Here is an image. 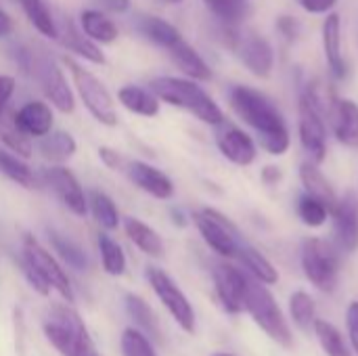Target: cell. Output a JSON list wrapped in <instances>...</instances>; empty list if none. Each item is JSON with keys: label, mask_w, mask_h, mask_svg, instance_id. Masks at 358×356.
I'll return each instance as SVG.
<instances>
[{"label": "cell", "mask_w": 358, "mask_h": 356, "mask_svg": "<svg viewBox=\"0 0 358 356\" xmlns=\"http://www.w3.org/2000/svg\"><path fill=\"white\" fill-rule=\"evenodd\" d=\"M229 103L233 111L243 120L258 136V143L271 155L287 153L292 138L279 107L260 90L252 86H233L229 92Z\"/></svg>", "instance_id": "1"}, {"label": "cell", "mask_w": 358, "mask_h": 356, "mask_svg": "<svg viewBox=\"0 0 358 356\" xmlns=\"http://www.w3.org/2000/svg\"><path fill=\"white\" fill-rule=\"evenodd\" d=\"M151 92L180 109H187L193 113L197 120L210 124V126H220L224 122L222 109L216 105V101L193 80L185 78H172V76H162L151 80Z\"/></svg>", "instance_id": "2"}, {"label": "cell", "mask_w": 358, "mask_h": 356, "mask_svg": "<svg viewBox=\"0 0 358 356\" xmlns=\"http://www.w3.org/2000/svg\"><path fill=\"white\" fill-rule=\"evenodd\" d=\"M42 329L46 340L63 356H101L82 317L67 304H52Z\"/></svg>", "instance_id": "3"}, {"label": "cell", "mask_w": 358, "mask_h": 356, "mask_svg": "<svg viewBox=\"0 0 358 356\" xmlns=\"http://www.w3.org/2000/svg\"><path fill=\"white\" fill-rule=\"evenodd\" d=\"M21 269L27 277V283L40 294L48 296L50 290L59 292L67 302H73V287L61 264L31 237H23V252H21Z\"/></svg>", "instance_id": "4"}, {"label": "cell", "mask_w": 358, "mask_h": 356, "mask_svg": "<svg viewBox=\"0 0 358 356\" xmlns=\"http://www.w3.org/2000/svg\"><path fill=\"white\" fill-rule=\"evenodd\" d=\"M327 113L329 107H325L319 90L315 86H306L298 103V132L304 151L315 164H323L327 157Z\"/></svg>", "instance_id": "5"}, {"label": "cell", "mask_w": 358, "mask_h": 356, "mask_svg": "<svg viewBox=\"0 0 358 356\" xmlns=\"http://www.w3.org/2000/svg\"><path fill=\"white\" fill-rule=\"evenodd\" d=\"M243 308L250 313V317L256 321V325L268 338H273L277 344H281L283 348H289L294 344L292 329H289L279 304L275 302L273 294L268 292L266 283L254 279L252 275L248 277L245 296H243Z\"/></svg>", "instance_id": "6"}, {"label": "cell", "mask_w": 358, "mask_h": 356, "mask_svg": "<svg viewBox=\"0 0 358 356\" xmlns=\"http://www.w3.org/2000/svg\"><path fill=\"white\" fill-rule=\"evenodd\" d=\"M19 63L23 67V71H29L34 76V80L40 84L42 92L46 94V99L63 113H71L76 107V99L71 88L67 86V80L63 76V71L59 69V65L55 63L52 57H48L44 50L36 52L31 48H21L19 50Z\"/></svg>", "instance_id": "7"}, {"label": "cell", "mask_w": 358, "mask_h": 356, "mask_svg": "<svg viewBox=\"0 0 358 356\" xmlns=\"http://www.w3.org/2000/svg\"><path fill=\"white\" fill-rule=\"evenodd\" d=\"M302 271L306 279L321 292L331 294L340 279V254L338 248L321 237H308L302 243Z\"/></svg>", "instance_id": "8"}, {"label": "cell", "mask_w": 358, "mask_h": 356, "mask_svg": "<svg viewBox=\"0 0 358 356\" xmlns=\"http://www.w3.org/2000/svg\"><path fill=\"white\" fill-rule=\"evenodd\" d=\"M65 65L69 67L76 90H78L82 103L86 105V109L90 111V115L103 126H109V128L115 126L117 124V113H115L113 99H111L109 90L105 88V84L94 73H90L82 65H78L73 59L65 57Z\"/></svg>", "instance_id": "9"}, {"label": "cell", "mask_w": 358, "mask_h": 356, "mask_svg": "<svg viewBox=\"0 0 358 356\" xmlns=\"http://www.w3.org/2000/svg\"><path fill=\"white\" fill-rule=\"evenodd\" d=\"M193 222L201 233L203 241L222 258H237L239 248L245 243L239 229L218 210L206 208L193 212Z\"/></svg>", "instance_id": "10"}, {"label": "cell", "mask_w": 358, "mask_h": 356, "mask_svg": "<svg viewBox=\"0 0 358 356\" xmlns=\"http://www.w3.org/2000/svg\"><path fill=\"white\" fill-rule=\"evenodd\" d=\"M237 25L229 27V44L239 57V61L248 67L250 73L256 78H268L275 67V50L271 42L252 29H235Z\"/></svg>", "instance_id": "11"}, {"label": "cell", "mask_w": 358, "mask_h": 356, "mask_svg": "<svg viewBox=\"0 0 358 356\" xmlns=\"http://www.w3.org/2000/svg\"><path fill=\"white\" fill-rule=\"evenodd\" d=\"M147 279H149L155 296L159 298V302L172 315V319L187 334H193L195 332V311H193L189 298L182 294V290L174 283V279L168 273H164L162 269H157V266L147 269Z\"/></svg>", "instance_id": "12"}, {"label": "cell", "mask_w": 358, "mask_h": 356, "mask_svg": "<svg viewBox=\"0 0 358 356\" xmlns=\"http://www.w3.org/2000/svg\"><path fill=\"white\" fill-rule=\"evenodd\" d=\"M334 239L336 248L346 254L358 250V197L355 191H346L334 206Z\"/></svg>", "instance_id": "13"}, {"label": "cell", "mask_w": 358, "mask_h": 356, "mask_svg": "<svg viewBox=\"0 0 358 356\" xmlns=\"http://www.w3.org/2000/svg\"><path fill=\"white\" fill-rule=\"evenodd\" d=\"M42 178L55 191V195L63 201V206H67L76 216H86V212H88L86 195H84L78 178L67 168H63V166L46 168L42 172Z\"/></svg>", "instance_id": "14"}, {"label": "cell", "mask_w": 358, "mask_h": 356, "mask_svg": "<svg viewBox=\"0 0 358 356\" xmlns=\"http://www.w3.org/2000/svg\"><path fill=\"white\" fill-rule=\"evenodd\" d=\"M216 145L220 149V153L233 162L235 166H252L256 162V155H258V149H256V143L254 138L237 128V126H231V124H220V130L216 134Z\"/></svg>", "instance_id": "15"}, {"label": "cell", "mask_w": 358, "mask_h": 356, "mask_svg": "<svg viewBox=\"0 0 358 356\" xmlns=\"http://www.w3.org/2000/svg\"><path fill=\"white\" fill-rule=\"evenodd\" d=\"M245 285H248V275H243L239 269H235L231 264L214 266V287H216L218 300L227 313L237 315L243 311Z\"/></svg>", "instance_id": "16"}, {"label": "cell", "mask_w": 358, "mask_h": 356, "mask_svg": "<svg viewBox=\"0 0 358 356\" xmlns=\"http://www.w3.org/2000/svg\"><path fill=\"white\" fill-rule=\"evenodd\" d=\"M122 172L145 193L155 199H170L174 195V183L162 170L145 164V162H128L124 164Z\"/></svg>", "instance_id": "17"}, {"label": "cell", "mask_w": 358, "mask_h": 356, "mask_svg": "<svg viewBox=\"0 0 358 356\" xmlns=\"http://www.w3.org/2000/svg\"><path fill=\"white\" fill-rule=\"evenodd\" d=\"M336 138L350 149H358V105L352 99H338L327 113Z\"/></svg>", "instance_id": "18"}, {"label": "cell", "mask_w": 358, "mask_h": 356, "mask_svg": "<svg viewBox=\"0 0 358 356\" xmlns=\"http://www.w3.org/2000/svg\"><path fill=\"white\" fill-rule=\"evenodd\" d=\"M323 52H325V61L329 65V71L334 78L342 80L348 73V65L342 52V19L338 13H327L325 21H323Z\"/></svg>", "instance_id": "19"}, {"label": "cell", "mask_w": 358, "mask_h": 356, "mask_svg": "<svg viewBox=\"0 0 358 356\" xmlns=\"http://www.w3.org/2000/svg\"><path fill=\"white\" fill-rule=\"evenodd\" d=\"M15 120L19 124V128L27 134V136H46L52 128V111L46 103L42 101H29L25 103L17 113Z\"/></svg>", "instance_id": "20"}, {"label": "cell", "mask_w": 358, "mask_h": 356, "mask_svg": "<svg viewBox=\"0 0 358 356\" xmlns=\"http://www.w3.org/2000/svg\"><path fill=\"white\" fill-rule=\"evenodd\" d=\"M300 183L304 187V193L321 199L329 210H334L338 197H336V191L331 187V183L327 180V176L321 172L319 164H315L313 159L308 162H302L300 164Z\"/></svg>", "instance_id": "21"}, {"label": "cell", "mask_w": 358, "mask_h": 356, "mask_svg": "<svg viewBox=\"0 0 358 356\" xmlns=\"http://www.w3.org/2000/svg\"><path fill=\"white\" fill-rule=\"evenodd\" d=\"M170 50V57L172 61L176 63L178 69L185 71V76L193 78V80H201V82H208L212 80V69L210 65L203 61V57L182 38L180 42H176Z\"/></svg>", "instance_id": "22"}, {"label": "cell", "mask_w": 358, "mask_h": 356, "mask_svg": "<svg viewBox=\"0 0 358 356\" xmlns=\"http://www.w3.org/2000/svg\"><path fill=\"white\" fill-rule=\"evenodd\" d=\"M124 304H126V313L134 321L136 329L141 334H145L153 344L155 342L162 344V325H159L153 308L141 296H134V294H128L126 300H124Z\"/></svg>", "instance_id": "23"}, {"label": "cell", "mask_w": 358, "mask_h": 356, "mask_svg": "<svg viewBox=\"0 0 358 356\" xmlns=\"http://www.w3.org/2000/svg\"><path fill=\"white\" fill-rule=\"evenodd\" d=\"M57 38L61 40V44H63L67 50H71V52L84 57L86 61L96 63V65H103V63H105V57H103L101 48H99L88 36H84L69 19H65V23H63V27L59 29V36H57Z\"/></svg>", "instance_id": "24"}, {"label": "cell", "mask_w": 358, "mask_h": 356, "mask_svg": "<svg viewBox=\"0 0 358 356\" xmlns=\"http://www.w3.org/2000/svg\"><path fill=\"white\" fill-rule=\"evenodd\" d=\"M124 229H126V235L130 237V241L141 252H145L151 258H162L164 256V241H162L159 233L153 231L149 225H145L138 218H126Z\"/></svg>", "instance_id": "25"}, {"label": "cell", "mask_w": 358, "mask_h": 356, "mask_svg": "<svg viewBox=\"0 0 358 356\" xmlns=\"http://www.w3.org/2000/svg\"><path fill=\"white\" fill-rule=\"evenodd\" d=\"M136 29H138L149 42L157 44V46H164V48H172L176 42L182 40L180 31H178L172 23H168V21L162 19V17H153V15L141 17V19L136 21Z\"/></svg>", "instance_id": "26"}, {"label": "cell", "mask_w": 358, "mask_h": 356, "mask_svg": "<svg viewBox=\"0 0 358 356\" xmlns=\"http://www.w3.org/2000/svg\"><path fill=\"white\" fill-rule=\"evenodd\" d=\"M237 260L245 266V271H248L254 279H258V281H262V283H266V285H273V283L279 281V273H277V269L271 264V260H268L264 254H260L256 248H252L248 241L239 248Z\"/></svg>", "instance_id": "27"}, {"label": "cell", "mask_w": 358, "mask_h": 356, "mask_svg": "<svg viewBox=\"0 0 358 356\" xmlns=\"http://www.w3.org/2000/svg\"><path fill=\"white\" fill-rule=\"evenodd\" d=\"M0 141L19 157L31 155L29 136L19 128V124L15 120V111H10V107L0 109Z\"/></svg>", "instance_id": "28"}, {"label": "cell", "mask_w": 358, "mask_h": 356, "mask_svg": "<svg viewBox=\"0 0 358 356\" xmlns=\"http://www.w3.org/2000/svg\"><path fill=\"white\" fill-rule=\"evenodd\" d=\"M82 23V31L92 40V42H101V44H111L117 40V25L103 15L101 10H84L80 17Z\"/></svg>", "instance_id": "29"}, {"label": "cell", "mask_w": 358, "mask_h": 356, "mask_svg": "<svg viewBox=\"0 0 358 356\" xmlns=\"http://www.w3.org/2000/svg\"><path fill=\"white\" fill-rule=\"evenodd\" d=\"M117 97H120V103L136 115L153 118L159 111L157 97L151 90H145L141 86H124V88H120Z\"/></svg>", "instance_id": "30"}, {"label": "cell", "mask_w": 358, "mask_h": 356, "mask_svg": "<svg viewBox=\"0 0 358 356\" xmlns=\"http://www.w3.org/2000/svg\"><path fill=\"white\" fill-rule=\"evenodd\" d=\"M40 153L50 159V162H67L73 153H76V141L69 132H48L46 136L40 138V145H38Z\"/></svg>", "instance_id": "31"}, {"label": "cell", "mask_w": 358, "mask_h": 356, "mask_svg": "<svg viewBox=\"0 0 358 356\" xmlns=\"http://www.w3.org/2000/svg\"><path fill=\"white\" fill-rule=\"evenodd\" d=\"M315 336L321 344V348L325 350L327 356H352L350 346L346 344L344 336L340 334V329L336 325H331L329 321H323V319H317L315 325Z\"/></svg>", "instance_id": "32"}, {"label": "cell", "mask_w": 358, "mask_h": 356, "mask_svg": "<svg viewBox=\"0 0 358 356\" xmlns=\"http://www.w3.org/2000/svg\"><path fill=\"white\" fill-rule=\"evenodd\" d=\"M212 15L224 25H239L252 15V4L248 0H203Z\"/></svg>", "instance_id": "33"}, {"label": "cell", "mask_w": 358, "mask_h": 356, "mask_svg": "<svg viewBox=\"0 0 358 356\" xmlns=\"http://www.w3.org/2000/svg\"><path fill=\"white\" fill-rule=\"evenodd\" d=\"M48 239H50V245L55 248V252L69 266H73L76 271H86L88 269V256L76 241H71L69 237H65V235H61L57 231H48Z\"/></svg>", "instance_id": "34"}, {"label": "cell", "mask_w": 358, "mask_h": 356, "mask_svg": "<svg viewBox=\"0 0 358 356\" xmlns=\"http://www.w3.org/2000/svg\"><path fill=\"white\" fill-rule=\"evenodd\" d=\"M0 172L25 189H36V185H38L34 172L19 159V155H13L4 149H0Z\"/></svg>", "instance_id": "35"}, {"label": "cell", "mask_w": 358, "mask_h": 356, "mask_svg": "<svg viewBox=\"0 0 358 356\" xmlns=\"http://www.w3.org/2000/svg\"><path fill=\"white\" fill-rule=\"evenodd\" d=\"M88 204H90V212H92L94 220L103 229H107V231L117 229V225H120V212H117V208H115V204H113V199L109 195H105L101 191H92Z\"/></svg>", "instance_id": "36"}, {"label": "cell", "mask_w": 358, "mask_h": 356, "mask_svg": "<svg viewBox=\"0 0 358 356\" xmlns=\"http://www.w3.org/2000/svg\"><path fill=\"white\" fill-rule=\"evenodd\" d=\"M296 210H298V216L300 220L306 225V227H313V229H319L327 222L331 210L317 197L308 195V193H302L298 204H296Z\"/></svg>", "instance_id": "37"}, {"label": "cell", "mask_w": 358, "mask_h": 356, "mask_svg": "<svg viewBox=\"0 0 358 356\" xmlns=\"http://www.w3.org/2000/svg\"><path fill=\"white\" fill-rule=\"evenodd\" d=\"M99 250H101V262L107 275L120 277L126 271V254L120 248L117 241H113L109 235H99Z\"/></svg>", "instance_id": "38"}, {"label": "cell", "mask_w": 358, "mask_h": 356, "mask_svg": "<svg viewBox=\"0 0 358 356\" xmlns=\"http://www.w3.org/2000/svg\"><path fill=\"white\" fill-rule=\"evenodd\" d=\"M27 19L31 21V25L42 34V36H48V38H57L59 36V27L52 19V15L48 13L46 4L42 0H19Z\"/></svg>", "instance_id": "39"}, {"label": "cell", "mask_w": 358, "mask_h": 356, "mask_svg": "<svg viewBox=\"0 0 358 356\" xmlns=\"http://www.w3.org/2000/svg\"><path fill=\"white\" fill-rule=\"evenodd\" d=\"M289 313L298 327L310 329L317 321V304L306 292H296L289 298Z\"/></svg>", "instance_id": "40"}, {"label": "cell", "mask_w": 358, "mask_h": 356, "mask_svg": "<svg viewBox=\"0 0 358 356\" xmlns=\"http://www.w3.org/2000/svg\"><path fill=\"white\" fill-rule=\"evenodd\" d=\"M122 355L124 356H157L153 342L138 329H126L122 334Z\"/></svg>", "instance_id": "41"}, {"label": "cell", "mask_w": 358, "mask_h": 356, "mask_svg": "<svg viewBox=\"0 0 358 356\" xmlns=\"http://www.w3.org/2000/svg\"><path fill=\"white\" fill-rule=\"evenodd\" d=\"M346 325H348V336L352 342V348L358 355V302H352L346 313Z\"/></svg>", "instance_id": "42"}, {"label": "cell", "mask_w": 358, "mask_h": 356, "mask_svg": "<svg viewBox=\"0 0 358 356\" xmlns=\"http://www.w3.org/2000/svg\"><path fill=\"white\" fill-rule=\"evenodd\" d=\"M298 2L306 13H313V15L331 13V8L338 4V0H298Z\"/></svg>", "instance_id": "43"}, {"label": "cell", "mask_w": 358, "mask_h": 356, "mask_svg": "<svg viewBox=\"0 0 358 356\" xmlns=\"http://www.w3.org/2000/svg\"><path fill=\"white\" fill-rule=\"evenodd\" d=\"M277 29H279L281 36H285L287 40H296L298 34H300V23H298L294 17H279Z\"/></svg>", "instance_id": "44"}, {"label": "cell", "mask_w": 358, "mask_h": 356, "mask_svg": "<svg viewBox=\"0 0 358 356\" xmlns=\"http://www.w3.org/2000/svg\"><path fill=\"white\" fill-rule=\"evenodd\" d=\"M15 92V78L0 73V109L8 107V101Z\"/></svg>", "instance_id": "45"}, {"label": "cell", "mask_w": 358, "mask_h": 356, "mask_svg": "<svg viewBox=\"0 0 358 356\" xmlns=\"http://www.w3.org/2000/svg\"><path fill=\"white\" fill-rule=\"evenodd\" d=\"M99 155H101V159H103L109 168H113V170H120V172H122V168H124L126 159H124L120 153H115V151H113V149H109V147H101V149H99Z\"/></svg>", "instance_id": "46"}, {"label": "cell", "mask_w": 358, "mask_h": 356, "mask_svg": "<svg viewBox=\"0 0 358 356\" xmlns=\"http://www.w3.org/2000/svg\"><path fill=\"white\" fill-rule=\"evenodd\" d=\"M96 4L109 13H126L130 8V0H96Z\"/></svg>", "instance_id": "47"}, {"label": "cell", "mask_w": 358, "mask_h": 356, "mask_svg": "<svg viewBox=\"0 0 358 356\" xmlns=\"http://www.w3.org/2000/svg\"><path fill=\"white\" fill-rule=\"evenodd\" d=\"M10 31H13V19L0 8V38L8 36Z\"/></svg>", "instance_id": "48"}, {"label": "cell", "mask_w": 358, "mask_h": 356, "mask_svg": "<svg viewBox=\"0 0 358 356\" xmlns=\"http://www.w3.org/2000/svg\"><path fill=\"white\" fill-rule=\"evenodd\" d=\"M262 176H264V180L266 183H277L279 178H281V172H279V168H264V172H262Z\"/></svg>", "instance_id": "49"}, {"label": "cell", "mask_w": 358, "mask_h": 356, "mask_svg": "<svg viewBox=\"0 0 358 356\" xmlns=\"http://www.w3.org/2000/svg\"><path fill=\"white\" fill-rule=\"evenodd\" d=\"M212 356H233V355H227V353H214Z\"/></svg>", "instance_id": "50"}, {"label": "cell", "mask_w": 358, "mask_h": 356, "mask_svg": "<svg viewBox=\"0 0 358 356\" xmlns=\"http://www.w3.org/2000/svg\"><path fill=\"white\" fill-rule=\"evenodd\" d=\"M170 2H174V4H176V2H182V0H170Z\"/></svg>", "instance_id": "51"}]
</instances>
